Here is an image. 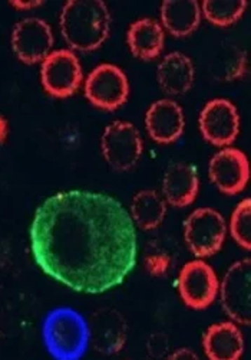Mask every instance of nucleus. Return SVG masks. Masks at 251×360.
I'll return each instance as SVG.
<instances>
[{"instance_id":"obj_1","label":"nucleus","mask_w":251,"mask_h":360,"mask_svg":"<svg viewBox=\"0 0 251 360\" xmlns=\"http://www.w3.org/2000/svg\"><path fill=\"white\" fill-rule=\"evenodd\" d=\"M29 236L42 271L78 292L115 288L137 264L130 212L105 193L68 191L48 198L36 209Z\"/></svg>"},{"instance_id":"obj_2","label":"nucleus","mask_w":251,"mask_h":360,"mask_svg":"<svg viewBox=\"0 0 251 360\" xmlns=\"http://www.w3.org/2000/svg\"><path fill=\"white\" fill-rule=\"evenodd\" d=\"M60 34L76 51L98 49L111 31V13L101 0H69L59 16Z\"/></svg>"},{"instance_id":"obj_3","label":"nucleus","mask_w":251,"mask_h":360,"mask_svg":"<svg viewBox=\"0 0 251 360\" xmlns=\"http://www.w3.org/2000/svg\"><path fill=\"white\" fill-rule=\"evenodd\" d=\"M43 340L53 357L60 360L79 359L89 343L88 323L74 309H55L45 319Z\"/></svg>"},{"instance_id":"obj_4","label":"nucleus","mask_w":251,"mask_h":360,"mask_svg":"<svg viewBox=\"0 0 251 360\" xmlns=\"http://www.w3.org/2000/svg\"><path fill=\"white\" fill-rule=\"evenodd\" d=\"M227 235L223 215L212 207H200L184 224V239L190 251L200 258L211 257L222 250Z\"/></svg>"},{"instance_id":"obj_5","label":"nucleus","mask_w":251,"mask_h":360,"mask_svg":"<svg viewBox=\"0 0 251 360\" xmlns=\"http://www.w3.org/2000/svg\"><path fill=\"white\" fill-rule=\"evenodd\" d=\"M83 79L82 65L71 49L52 51L41 67V81L45 91L56 98L74 96Z\"/></svg>"},{"instance_id":"obj_6","label":"nucleus","mask_w":251,"mask_h":360,"mask_svg":"<svg viewBox=\"0 0 251 360\" xmlns=\"http://www.w3.org/2000/svg\"><path fill=\"white\" fill-rule=\"evenodd\" d=\"M101 150L112 169L127 172L140 162L144 143L138 129L133 123L114 122L102 134Z\"/></svg>"},{"instance_id":"obj_7","label":"nucleus","mask_w":251,"mask_h":360,"mask_svg":"<svg viewBox=\"0 0 251 360\" xmlns=\"http://www.w3.org/2000/svg\"><path fill=\"white\" fill-rule=\"evenodd\" d=\"M85 96L95 107L114 111L128 100V77L114 64H101L88 75L85 81Z\"/></svg>"},{"instance_id":"obj_8","label":"nucleus","mask_w":251,"mask_h":360,"mask_svg":"<svg viewBox=\"0 0 251 360\" xmlns=\"http://www.w3.org/2000/svg\"><path fill=\"white\" fill-rule=\"evenodd\" d=\"M222 306L226 314L238 324L248 326L251 320V261L250 258L234 262L218 287Z\"/></svg>"},{"instance_id":"obj_9","label":"nucleus","mask_w":251,"mask_h":360,"mask_svg":"<svg viewBox=\"0 0 251 360\" xmlns=\"http://www.w3.org/2000/svg\"><path fill=\"white\" fill-rule=\"evenodd\" d=\"M177 287L181 300L188 307L203 310L214 303L219 283L211 265L203 259H194L181 268Z\"/></svg>"},{"instance_id":"obj_10","label":"nucleus","mask_w":251,"mask_h":360,"mask_svg":"<svg viewBox=\"0 0 251 360\" xmlns=\"http://www.w3.org/2000/svg\"><path fill=\"white\" fill-rule=\"evenodd\" d=\"M53 32L49 23L41 18H25L12 31V48L25 64H38L52 52Z\"/></svg>"},{"instance_id":"obj_11","label":"nucleus","mask_w":251,"mask_h":360,"mask_svg":"<svg viewBox=\"0 0 251 360\" xmlns=\"http://www.w3.org/2000/svg\"><path fill=\"white\" fill-rule=\"evenodd\" d=\"M203 137L218 147L230 146L240 133V115L236 105L226 98L208 101L200 112Z\"/></svg>"},{"instance_id":"obj_12","label":"nucleus","mask_w":251,"mask_h":360,"mask_svg":"<svg viewBox=\"0 0 251 360\" xmlns=\"http://www.w3.org/2000/svg\"><path fill=\"white\" fill-rule=\"evenodd\" d=\"M208 174L211 182L219 192L226 195H237L243 192L248 184V159L241 150L224 147L211 158Z\"/></svg>"},{"instance_id":"obj_13","label":"nucleus","mask_w":251,"mask_h":360,"mask_svg":"<svg viewBox=\"0 0 251 360\" xmlns=\"http://www.w3.org/2000/svg\"><path fill=\"white\" fill-rule=\"evenodd\" d=\"M88 328L89 340L100 353H118L127 342V321L115 309L97 310L90 316Z\"/></svg>"},{"instance_id":"obj_14","label":"nucleus","mask_w":251,"mask_h":360,"mask_svg":"<svg viewBox=\"0 0 251 360\" xmlns=\"http://www.w3.org/2000/svg\"><path fill=\"white\" fill-rule=\"evenodd\" d=\"M145 127L154 141L160 144L174 143L185 129L184 111L174 100L163 98L155 101L147 110Z\"/></svg>"},{"instance_id":"obj_15","label":"nucleus","mask_w":251,"mask_h":360,"mask_svg":"<svg viewBox=\"0 0 251 360\" xmlns=\"http://www.w3.org/2000/svg\"><path fill=\"white\" fill-rule=\"evenodd\" d=\"M200 189V177L196 166L190 163L171 165L163 179V196L167 203L184 207L191 205Z\"/></svg>"},{"instance_id":"obj_16","label":"nucleus","mask_w":251,"mask_h":360,"mask_svg":"<svg viewBox=\"0 0 251 360\" xmlns=\"http://www.w3.org/2000/svg\"><path fill=\"white\" fill-rule=\"evenodd\" d=\"M203 349L211 360H237L244 352L241 330L233 321L215 323L205 330Z\"/></svg>"},{"instance_id":"obj_17","label":"nucleus","mask_w":251,"mask_h":360,"mask_svg":"<svg viewBox=\"0 0 251 360\" xmlns=\"http://www.w3.org/2000/svg\"><path fill=\"white\" fill-rule=\"evenodd\" d=\"M196 70L193 61L181 52H171L163 58L156 70V79L164 93L170 96L185 94L194 84Z\"/></svg>"},{"instance_id":"obj_18","label":"nucleus","mask_w":251,"mask_h":360,"mask_svg":"<svg viewBox=\"0 0 251 360\" xmlns=\"http://www.w3.org/2000/svg\"><path fill=\"white\" fill-rule=\"evenodd\" d=\"M127 41L131 52L137 58L154 59L164 49V27L152 18H141L131 23L127 32Z\"/></svg>"},{"instance_id":"obj_19","label":"nucleus","mask_w":251,"mask_h":360,"mask_svg":"<svg viewBox=\"0 0 251 360\" xmlns=\"http://www.w3.org/2000/svg\"><path fill=\"white\" fill-rule=\"evenodd\" d=\"M160 13L163 27L177 38L191 35L201 20V6L196 0H165Z\"/></svg>"},{"instance_id":"obj_20","label":"nucleus","mask_w":251,"mask_h":360,"mask_svg":"<svg viewBox=\"0 0 251 360\" xmlns=\"http://www.w3.org/2000/svg\"><path fill=\"white\" fill-rule=\"evenodd\" d=\"M167 215V202L156 191L145 189L138 192L131 202L130 217L134 225L144 231L158 228Z\"/></svg>"},{"instance_id":"obj_21","label":"nucleus","mask_w":251,"mask_h":360,"mask_svg":"<svg viewBox=\"0 0 251 360\" xmlns=\"http://www.w3.org/2000/svg\"><path fill=\"white\" fill-rule=\"evenodd\" d=\"M245 0H205L201 15L215 26H230L236 23L247 9Z\"/></svg>"},{"instance_id":"obj_22","label":"nucleus","mask_w":251,"mask_h":360,"mask_svg":"<svg viewBox=\"0 0 251 360\" xmlns=\"http://www.w3.org/2000/svg\"><path fill=\"white\" fill-rule=\"evenodd\" d=\"M212 75L223 81H233L243 77L247 71L245 52L237 48H227L218 53L211 64Z\"/></svg>"},{"instance_id":"obj_23","label":"nucleus","mask_w":251,"mask_h":360,"mask_svg":"<svg viewBox=\"0 0 251 360\" xmlns=\"http://www.w3.org/2000/svg\"><path fill=\"white\" fill-rule=\"evenodd\" d=\"M251 203L250 199L241 200L231 215L230 219V233L238 247L250 251L251 248Z\"/></svg>"},{"instance_id":"obj_24","label":"nucleus","mask_w":251,"mask_h":360,"mask_svg":"<svg viewBox=\"0 0 251 360\" xmlns=\"http://www.w3.org/2000/svg\"><path fill=\"white\" fill-rule=\"evenodd\" d=\"M171 266V258L168 254L155 252L145 258L147 271L154 277H163Z\"/></svg>"},{"instance_id":"obj_25","label":"nucleus","mask_w":251,"mask_h":360,"mask_svg":"<svg viewBox=\"0 0 251 360\" xmlns=\"http://www.w3.org/2000/svg\"><path fill=\"white\" fill-rule=\"evenodd\" d=\"M168 350V340L164 335L155 333L148 340V353L152 357H164Z\"/></svg>"},{"instance_id":"obj_26","label":"nucleus","mask_w":251,"mask_h":360,"mask_svg":"<svg viewBox=\"0 0 251 360\" xmlns=\"http://www.w3.org/2000/svg\"><path fill=\"white\" fill-rule=\"evenodd\" d=\"M41 5H42L41 0H13V2H11V6L18 11H30Z\"/></svg>"},{"instance_id":"obj_27","label":"nucleus","mask_w":251,"mask_h":360,"mask_svg":"<svg viewBox=\"0 0 251 360\" xmlns=\"http://www.w3.org/2000/svg\"><path fill=\"white\" fill-rule=\"evenodd\" d=\"M8 137H9V123L4 115H0V144L6 143Z\"/></svg>"},{"instance_id":"obj_28","label":"nucleus","mask_w":251,"mask_h":360,"mask_svg":"<svg viewBox=\"0 0 251 360\" xmlns=\"http://www.w3.org/2000/svg\"><path fill=\"white\" fill-rule=\"evenodd\" d=\"M168 357L170 359H181V357H184V359H197L198 356H197V353H194L190 349H178L177 352L171 353Z\"/></svg>"}]
</instances>
